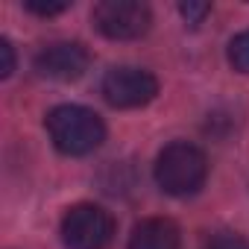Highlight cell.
<instances>
[{
  "instance_id": "1",
  "label": "cell",
  "mask_w": 249,
  "mask_h": 249,
  "mask_svg": "<svg viewBox=\"0 0 249 249\" xmlns=\"http://www.w3.org/2000/svg\"><path fill=\"white\" fill-rule=\"evenodd\" d=\"M44 123H47V132L56 150L73 159L94 153L106 141V123L88 106H76V103L56 106Z\"/></svg>"
},
{
  "instance_id": "2",
  "label": "cell",
  "mask_w": 249,
  "mask_h": 249,
  "mask_svg": "<svg viewBox=\"0 0 249 249\" xmlns=\"http://www.w3.org/2000/svg\"><path fill=\"white\" fill-rule=\"evenodd\" d=\"M208 159L196 144L173 141L156 159V182L170 196H191L205 185Z\"/></svg>"
},
{
  "instance_id": "3",
  "label": "cell",
  "mask_w": 249,
  "mask_h": 249,
  "mask_svg": "<svg viewBox=\"0 0 249 249\" xmlns=\"http://www.w3.org/2000/svg\"><path fill=\"white\" fill-rule=\"evenodd\" d=\"M114 237V220L94 202H79L62 217V240L68 249H106Z\"/></svg>"
},
{
  "instance_id": "4",
  "label": "cell",
  "mask_w": 249,
  "mask_h": 249,
  "mask_svg": "<svg viewBox=\"0 0 249 249\" xmlns=\"http://www.w3.org/2000/svg\"><path fill=\"white\" fill-rule=\"evenodd\" d=\"M91 21L111 41H132L147 36L153 27V12L141 0H103L94 6Z\"/></svg>"
},
{
  "instance_id": "5",
  "label": "cell",
  "mask_w": 249,
  "mask_h": 249,
  "mask_svg": "<svg viewBox=\"0 0 249 249\" xmlns=\"http://www.w3.org/2000/svg\"><path fill=\"white\" fill-rule=\"evenodd\" d=\"M103 97L108 106L114 108H141L150 100H156L159 94V79L135 65H117L111 71H106L103 85H100Z\"/></svg>"
},
{
  "instance_id": "6",
  "label": "cell",
  "mask_w": 249,
  "mask_h": 249,
  "mask_svg": "<svg viewBox=\"0 0 249 249\" xmlns=\"http://www.w3.org/2000/svg\"><path fill=\"white\" fill-rule=\"evenodd\" d=\"M88 65H91V56L79 41L47 44L36 53V62H33L36 73L53 82H73L88 71Z\"/></svg>"
},
{
  "instance_id": "7",
  "label": "cell",
  "mask_w": 249,
  "mask_h": 249,
  "mask_svg": "<svg viewBox=\"0 0 249 249\" xmlns=\"http://www.w3.org/2000/svg\"><path fill=\"white\" fill-rule=\"evenodd\" d=\"M182 246V234L179 226L167 217H147L141 220L132 234L126 249H179Z\"/></svg>"
},
{
  "instance_id": "8",
  "label": "cell",
  "mask_w": 249,
  "mask_h": 249,
  "mask_svg": "<svg viewBox=\"0 0 249 249\" xmlns=\"http://www.w3.org/2000/svg\"><path fill=\"white\" fill-rule=\"evenodd\" d=\"M229 65L240 73H249V30L237 33L229 41Z\"/></svg>"
},
{
  "instance_id": "9",
  "label": "cell",
  "mask_w": 249,
  "mask_h": 249,
  "mask_svg": "<svg viewBox=\"0 0 249 249\" xmlns=\"http://www.w3.org/2000/svg\"><path fill=\"white\" fill-rule=\"evenodd\" d=\"M202 249H249V240L237 231H217L202 243Z\"/></svg>"
},
{
  "instance_id": "10",
  "label": "cell",
  "mask_w": 249,
  "mask_h": 249,
  "mask_svg": "<svg viewBox=\"0 0 249 249\" xmlns=\"http://www.w3.org/2000/svg\"><path fill=\"white\" fill-rule=\"evenodd\" d=\"M27 12H33V15H41V18H53V15H62L71 3H68V0H56V3H53V0H27Z\"/></svg>"
},
{
  "instance_id": "11",
  "label": "cell",
  "mask_w": 249,
  "mask_h": 249,
  "mask_svg": "<svg viewBox=\"0 0 249 249\" xmlns=\"http://www.w3.org/2000/svg\"><path fill=\"white\" fill-rule=\"evenodd\" d=\"M179 12H182V18H185L188 24H199V21L211 12V6H208V3H182Z\"/></svg>"
},
{
  "instance_id": "12",
  "label": "cell",
  "mask_w": 249,
  "mask_h": 249,
  "mask_svg": "<svg viewBox=\"0 0 249 249\" xmlns=\"http://www.w3.org/2000/svg\"><path fill=\"white\" fill-rule=\"evenodd\" d=\"M0 56H3V65H0V76H9L15 71V50L9 44V38H0Z\"/></svg>"
}]
</instances>
